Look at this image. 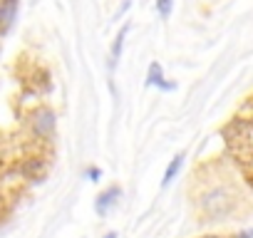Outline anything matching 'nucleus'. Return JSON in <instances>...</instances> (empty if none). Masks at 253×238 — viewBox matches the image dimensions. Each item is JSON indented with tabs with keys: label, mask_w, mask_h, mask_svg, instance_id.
<instances>
[{
	"label": "nucleus",
	"mask_w": 253,
	"mask_h": 238,
	"mask_svg": "<svg viewBox=\"0 0 253 238\" xmlns=\"http://www.w3.org/2000/svg\"><path fill=\"white\" fill-rule=\"evenodd\" d=\"M199 206H201V213L206 216V221H226L233 213L236 198L231 196L228 189H221L218 186L213 191H206L199 198Z\"/></svg>",
	"instance_id": "obj_1"
},
{
	"label": "nucleus",
	"mask_w": 253,
	"mask_h": 238,
	"mask_svg": "<svg viewBox=\"0 0 253 238\" xmlns=\"http://www.w3.org/2000/svg\"><path fill=\"white\" fill-rule=\"evenodd\" d=\"M55 114L50 112V109H38L35 114H33V132H35V137H42V139H47V137H52V132H55Z\"/></svg>",
	"instance_id": "obj_2"
},
{
	"label": "nucleus",
	"mask_w": 253,
	"mask_h": 238,
	"mask_svg": "<svg viewBox=\"0 0 253 238\" xmlns=\"http://www.w3.org/2000/svg\"><path fill=\"white\" fill-rule=\"evenodd\" d=\"M20 10V0H0V35L10 33V28L18 20Z\"/></svg>",
	"instance_id": "obj_3"
},
{
	"label": "nucleus",
	"mask_w": 253,
	"mask_h": 238,
	"mask_svg": "<svg viewBox=\"0 0 253 238\" xmlns=\"http://www.w3.org/2000/svg\"><path fill=\"white\" fill-rule=\"evenodd\" d=\"M122 198V186H109L107 191H102L97 198H94V211L99 213V216H107L109 213V208L112 206H117V201Z\"/></svg>",
	"instance_id": "obj_4"
},
{
	"label": "nucleus",
	"mask_w": 253,
	"mask_h": 238,
	"mask_svg": "<svg viewBox=\"0 0 253 238\" xmlns=\"http://www.w3.org/2000/svg\"><path fill=\"white\" fill-rule=\"evenodd\" d=\"M147 84L149 87H159L162 92H174L176 89V82H167L164 79V70H162V65L157 60L149 62V67H147Z\"/></svg>",
	"instance_id": "obj_5"
},
{
	"label": "nucleus",
	"mask_w": 253,
	"mask_h": 238,
	"mask_svg": "<svg viewBox=\"0 0 253 238\" xmlns=\"http://www.w3.org/2000/svg\"><path fill=\"white\" fill-rule=\"evenodd\" d=\"M129 30H132V25L126 23V25H122V30L117 33V38H114V42H112V62H109V67H117V62H119V57H122V50H124V40H126V35H129Z\"/></svg>",
	"instance_id": "obj_6"
},
{
	"label": "nucleus",
	"mask_w": 253,
	"mask_h": 238,
	"mask_svg": "<svg viewBox=\"0 0 253 238\" xmlns=\"http://www.w3.org/2000/svg\"><path fill=\"white\" fill-rule=\"evenodd\" d=\"M181 166H184V154H176L169 164H167V171H164V179H162V186L167 189L176 176H179V171H181Z\"/></svg>",
	"instance_id": "obj_7"
},
{
	"label": "nucleus",
	"mask_w": 253,
	"mask_h": 238,
	"mask_svg": "<svg viewBox=\"0 0 253 238\" xmlns=\"http://www.w3.org/2000/svg\"><path fill=\"white\" fill-rule=\"evenodd\" d=\"M154 8H157L159 18L167 20V18L174 13V0H154Z\"/></svg>",
	"instance_id": "obj_8"
},
{
	"label": "nucleus",
	"mask_w": 253,
	"mask_h": 238,
	"mask_svg": "<svg viewBox=\"0 0 253 238\" xmlns=\"http://www.w3.org/2000/svg\"><path fill=\"white\" fill-rule=\"evenodd\" d=\"M84 179H87V181H99V179H102V169H99V166H87Z\"/></svg>",
	"instance_id": "obj_9"
},
{
	"label": "nucleus",
	"mask_w": 253,
	"mask_h": 238,
	"mask_svg": "<svg viewBox=\"0 0 253 238\" xmlns=\"http://www.w3.org/2000/svg\"><path fill=\"white\" fill-rule=\"evenodd\" d=\"M40 169H42V164H40V161H30L28 166H23V171H25L28 176H35V174H38Z\"/></svg>",
	"instance_id": "obj_10"
},
{
	"label": "nucleus",
	"mask_w": 253,
	"mask_h": 238,
	"mask_svg": "<svg viewBox=\"0 0 253 238\" xmlns=\"http://www.w3.org/2000/svg\"><path fill=\"white\" fill-rule=\"evenodd\" d=\"M126 10H129V0H124V3H122V8H119V13H117V15H122V13H126Z\"/></svg>",
	"instance_id": "obj_11"
},
{
	"label": "nucleus",
	"mask_w": 253,
	"mask_h": 238,
	"mask_svg": "<svg viewBox=\"0 0 253 238\" xmlns=\"http://www.w3.org/2000/svg\"><path fill=\"white\" fill-rule=\"evenodd\" d=\"M102 238H117V233H114V231H109V233H104Z\"/></svg>",
	"instance_id": "obj_12"
},
{
	"label": "nucleus",
	"mask_w": 253,
	"mask_h": 238,
	"mask_svg": "<svg viewBox=\"0 0 253 238\" xmlns=\"http://www.w3.org/2000/svg\"><path fill=\"white\" fill-rule=\"evenodd\" d=\"M201 238H221V236H201Z\"/></svg>",
	"instance_id": "obj_13"
}]
</instances>
